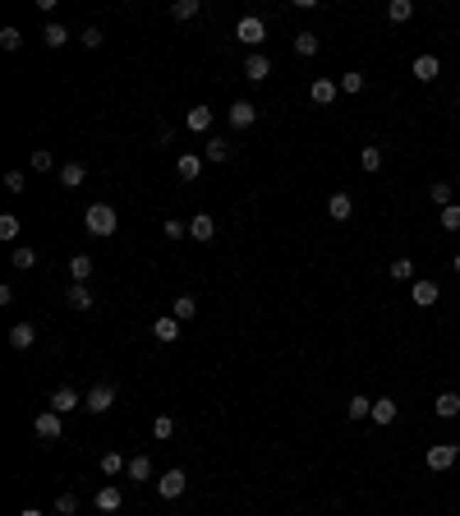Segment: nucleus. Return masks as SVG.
I'll return each mask as SVG.
<instances>
[{"label": "nucleus", "mask_w": 460, "mask_h": 516, "mask_svg": "<svg viewBox=\"0 0 460 516\" xmlns=\"http://www.w3.org/2000/svg\"><path fill=\"white\" fill-rule=\"evenodd\" d=\"M9 263H14L18 272H28V268H37V254H33V249H28V245H18L14 254H9Z\"/></svg>", "instance_id": "f704fd0d"}, {"label": "nucleus", "mask_w": 460, "mask_h": 516, "mask_svg": "<svg viewBox=\"0 0 460 516\" xmlns=\"http://www.w3.org/2000/svg\"><path fill=\"white\" fill-rule=\"evenodd\" d=\"M226 120L235 125V130H249V125L258 120V106H253V102H235L230 111H226Z\"/></svg>", "instance_id": "9b49d317"}, {"label": "nucleus", "mask_w": 460, "mask_h": 516, "mask_svg": "<svg viewBox=\"0 0 460 516\" xmlns=\"http://www.w3.org/2000/svg\"><path fill=\"white\" fill-rule=\"evenodd\" d=\"M230 157V143L226 139H208V148H203V162H226Z\"/></svg>", "instance_id": "2f4dec72"}, {"label": "nucleus", "mask_w": 460, "mask_h": 516, "mask_svg": "<svg viewBox=\"0 0 460 516\" xmlns=\"http://www.w3.org/2000/svg\"><path fill=\"white\" fill-rule=\"evenodd\" d=\"M152 337H156V342H166V346L180 342V318H156V323H152Z\"/></svg>", "instance_id": "aec40b11"}, {"label": "nucleus", "mask_w": 460, "mask_h": 516, "mask_svg": "<svg viewBox=\"0 0 460 516\" xmlns=\"http://www.w3.org/2000/svg\"><path fill=\"white\" fill-rule=\"evenodd\" d=\"M456 111H460V97H456Z\"/></svg>", "instance_id": "3c124183"}, {"label": "nucleus", "mask_w": 460, "mask_h": 516, "mask_svg": "<svg viewBox=\"0 0 460 516\" xmlns=\"http://www.w3.org/2000/svg\"><path fill=\"white\" fill-rule=\"evenodd\" d=\"M184 125H189L193 134H208V130H212V111H208V106H189V115H184Z\"/></svg>", "instance_id": "5701e85b"}, {"label": "nucleus", "mask_w": 460, "mask_h": 516, "mask_svg": "<svg viewBox=\"0 0 460 516\" xmlns=\"http://www.w3.org/2000/svg\"><path fill=\"white\" fill-rule=\"evenodd\" d=\"M198 9H203L198 0H175V5H171V14H175V19L184 23V19H198Z\"/></svg>", "instance_id": "c9c22d12"}, {"label": "nucleus", "mask_w": 460, "mask_h": 516, "mask_svg": "<svg viewBox=\"0 0 460 516\" xmlns=\"http://www.w3.org/2000/svg\"><path fill=\"white\" fill-rule=\"evenodd\" d=\"M364 74H359V70H350V74H341V93H350V97H355V93H364Z\"/></svg>", "instance_id": "e433bc0d"}, {"label": "nucleus", "mask_w": 460, "mask_h": 516, "mask_svg": "<svg viewBox=\"0 0 460 516\" xmlns=\"http://www.w3.org/2000/svg\"><path fill=\"white\" fill-rule=\"evenodd\" d=\"M65 300H70V309H78V314H87V309L97 305V295L87 290V281H74V286L65 290Z\"/></svg>", "instance_id": "9d476101"}, {"label": "nucleus", "mask_w": 460, "mask_h": 516, "mask_svg": "<svg viewBox=\"0 0 460 516\" xmlns=\"http://www.w3.org/2000/svg\"><path fill=\"white\" fill-rule=\"evenodd\" d=\"M267 74H272V60H267V56H258V51H253L249 60H244V79H249V83H262Z\"/></svg>", "instance_id": "ddd939ff"}, {"label": "nucleus", "mask_w": 460, "mask_h": 516, "mask_svg": "<svg viewBox=\"0 0 460 516\" xmlns=\"http://www.w3.org/2000/svg\"><path fill=\"white\" fill-rule=\"evenodd\" d=\"M387 19H391V23H410V19H414V5H410V0H391Z\"/></svg>", "instance_id": "c756f323"}, {"label": "nucleus", "mask_w": 460, "mask_h": 516, "mask_svg": "<svg viewBox=\"0 0 460 516\" xmlns=\"http://www.w3.org/2000/svg\"><path fill=\"white\" fill-rule=\"evenodd\" d=\"M0 46H5V51H18V46H23V33H18V28H5V33H0Z\"/></svg>", "instance_id": "79ce46f5"}, {"label": "nucleus", "mask_w": 460, "mask_h": 516, "mask_svg": "<svg viewBox=\"0 0 460 516\" xmlns=\"http://www.w3.org/2000/svg\"><path fill=\"white\" fill-rule=\"evenodd\" d=\"M51 167H55V157H51L46 148H37V152H33V171H51Z\"/></svg>", "instance_id": "49530a36"}, {"label": "nucleus", "mask_w": 460, "mask_h": 516, "mask_svg": "<svg viewBox=\"0 0 460 516\" xmlns=\"http://www.w3.org/2000/svg\"><path fill=\"white\" fill-rule=\"evenodd\" d=\"M198 171H203L198 152H180V157H175V175H180V180H198Z\"/></svg>", "instance_id": "dca6fc26"}, {"label": "nucleus", "mask_w": 460, "mask_h": 516, "mask_svg": "<svg viewBox=\"0 0 460 516\" xmlns=\"http://www.w3.org/2000/svg\"><path fill=\"white\" fill-rule=\"evenodd\" d=\"M346 415H350V420H368V415H373V401H368V396L364 392H359V396H350V406H346Z\"/></svg>", "instance_id": "a878e982"}, {"label": "nucleus", "mask_w": 460, "mask_h": 516, "mask_svg": "<svg viewBox=\"0 0 460 516\" xmlns=\"http://www.w3.org/2000/svg\"><path fill=\"white\" fill-rule=\"evenodd\" d=\"M97 512H120V502H124V493L115 489V484H102V489H97Z\"/></svg>", "instance_id": "f3484780"}, {"label": "nucleus", "mask_w": 460, "mask_h": 516, "mask_svg": "<svg viewBox=\"0 0 460 516\" xmlns=\"http://www.w3.org/2000/svg\"><path fill=\"white\" fill-rule=\"evenodd\" d=\"M327 217H331V221H350V217H355V199H350V194H331Z\"/></svg>", "instance_id": "f8f14e48"}, {"label": "nucleus", "mask_w": 460, "mask_h": 516, "mask_svg": "<svg viewBox=\"0 0 460 516\" xmlns=\"http://www.w3.org/2000/svg\"><path fill=\"white\" fill-rule=\"evenodd\" d=\"M124 470H129V461H124L120 452H102V475L106 480H115V475H124Z\"/></svg>", "instance_id": "b1692460"}, {"label": "nucleus", "mask_w": 460, "mask_h": 516, "mask_svg": "<svg viewBox=\"0 0 460 516\" xmlns=\"http://www.w3.org/2000/svg\"><path fill=\"white\" fill-rule=\"evenodd\" d=\"M433 411L442 415V420H456V415H460V392H437Z\"/></svg>", "instance_id": "412c9836"}, {"label": "nucleus", "mask_w": 460, "mask_h": 516, "mask_svg": "<svg viewBox=\"0 0 460 516\" xmlns=\"http://www.w3.org/2000/svg\"><path fill=\"white\" fill-rule=\"evenodd\" d=\"M235 37H240V42H244V46H258V42H262V37H267V23H262V19H258V14H244V19H240V23H235Z\"/></svg>", "instance_id": "7ed1b4c3"}, {"label": "nucleus", "mask_w": 460, "mask_h": 516, "mask_svg": "<svg viewBox=\"0 0 460 516\" xmlns=\"http://www.w3.org/2000/svg\"><path fill=\"white\" fill-rule=\"evenodd\" d=\"M55 512H60V516H74L78 512V498H74V493H60V498H55Z\"/></svg>", "instance_id": "c03bdc74"}, {"label": "nucleus", "mask_w": 460, "mask_h": 516, "mask_svg": "<svg viewBox=\"0 0 460 516\" xmlns=\"http://www.w3.org/2000/svg\"><path fill=\"white\" fill-rule=\"evenodd\" d=\"M359 167H364L368 175L383 171V148H359Z\"/></svg>", "instance_id": "7c9ffc66"}, {"label": "nucleus", "mask_w": 460, "mask_h": 516, "mask_svg": "<svg viewBox=\"0 0 460 516\" xmlns=\"http://www.w3.org/2000/svg\"><path fill=\"white\" fill-rule=\"evenodd\" d=\"M189 236H193V240H203V245L217 236V221H212V212H198V217H189Z\"/></svg>", "instance_id": "4468645a"}, {"label": "nucleus", "mask_w": 460, "mask_h": 516, "mask_svg": "<svg viewBox=\"0 0 460 516\" xmlns=\"http://www.w3.org/2000/svg\"><path fill=\"white\" fill-rule=\"evenodd\" d=\"M318 46H322V37L313 33V28H304V33H295V51H299V56H318Z\"/></svg>", "instance_id": "393cba45"}, {"label": "nucleus", "mask_w": 460, "mask_h": 516, "mask_svg": "<svg viewBox=\"0 0 460 516\" xmlns=\"http://www.w3.org/2000/svg\"><path fill=\"white\" fill-rule=\"evenodd\" d=\"M391 281H414V258H391Z\"/></svg>", "instance_id": "473e14b6"}, {"label": "nucleus", "mask_w": 460, "mask_h": 516, "mask_svg": "<svg viewBox=\"0 0 460 516\" xmlns=\"http://www.w3.org/2000/svg\"><path fill=\"white\" fill-rule=\"evenodd\" d=\"M78 42H83L87 51H97V46L106 42V37H102V28H83V33H78Z\"/></svg>", "instance_id": "a19ab883"}, {"label": "nucleus", "mask_w": 460, "mask_h": 516, "mask_svg": "<svg viewBox=\"0 0 460 516\" xmlns=\"http://www.w3.org/2000/svg\"><path fill=\"white\" fill-rule=\"evenodd\" d=\"M451 268H456V272H460V254H456V258H451Z\"/></svg>", "instance_id": "8fccbe9b"}, {"label": "nucleus", "mask_w": 460, "mask_h": 516, "mask_svg": "<svg viewBox=\"0 0 460 516\" xmlns=\"http://www.w3.org/2000/svg\"><path fill=\"white\" fill-rule=\"evenodd\" d=\"M124 475H129V480H152V456H129V470H124Z\"/></svg>", "instance_id": "c85d7f7f"}, {"label": "nucleus", "mask_w": 460, "mask_h": 516, "mask_svg": "<svg viewBox=\"0 0 460 516\" xmlns=\"http://www.w3.org/2000/svg\"><path fill=\"white\" fill-rule=\"evenodd\" d=\"M83 180H87V167H83V162H65V167H60V184H65V189H78Z\"/></svg>", "instance_id": "4be33fe9"}, {"label": "nucleus", "mask_w": 460, "mask_h": 516, "mask_svg": "<svg viewBox=\"0 0 460 516\" xmlns=\"http://www.w3.org/2000/svg\"><path fill=\"white\" fill-rule=\"evenodd\" d=\"M193 314H198V305H193V295H175V314H171V318H180V323H189Z\"/></svg>", "instance_id": "72a5a7b5"}, {"label": "nucleus", "mask_w": 460, "mask_h": 516, "mask_svg": "<svg viewBox=\"0 0 460 516\" xmlns=\"http://www.w3.org/2000/svg\"><path fill=\"white\" fill-rule=\"evenodd\" d=\"M5 189H9V194H23V189H28L23 171H9V175H5Z\"/></svg>", "instance_id": "a18cd8bd"}, {"label": "nucleus", "mask_w": 460, "mask_h": 516, "mask_svg": "<svg viewBox=\"0 0 460 516\" xmlns=\"http://www.w3.org/2000/svg\"><path fill=\"white\" fill-rule=\"evenodd\" d=\"M0 240H18V217H14V212L0 217Z\"/></svg>", "instance_id": "ea45409f"}, {"label": "nucleus", "mask_w": 460, "mask_h": 516, "mask_svg": "<svg viewBox=\"0 0 460 516\" xmlns=\"http://www.w3.org/2000/svg\"><path fill=\"white\" fill-rule=\"evenodd\" d=\"M309 97H313L318 106H331V102L341 97V83H336V79H313V83H309Z\"/></svg>", "instance_id": "1a4fd4ad"}, {"label": "nucleus", "mask_w": 460, "mask_h": 516, "mask_svg": "<svg viewBox=\"0 0 460 516\" xmlns=\"http://www.w3.org/2000/svg\"><path fill=\"white\" fill-rule=\"evenodd\" d=\"M152 438H161V443H166V438H175V420H171V415H156V420H152Z\"/></svg>", "instance_id": "4c0bfd02"}, {"label": "nucleus", "mask_w": 460, "mask_h": 516, "mask_svg": "<svg viewBox=\"0 0 460 516\" xmlns=\"http://www.w3.org/2000/svg\"><path fill=\"white\" fill-rule=\"evenodd\" d=\"M78 406H83V396H78L74 387H55V392H51V406H46V411L70 415V411H78Z\"/></svg>", "instance_id": "0eeeda50"}, {"label": "nucleus", "mask_w": 460, "mask_h": 516, "mask_svg": "<svg viewBox=\"0 0 460 516\" xmlns=\"http://www.w3.org/2000/svg\"><path fill=\"white\" fill-rule=\"evenodd\" d=\"M442 231H460V203L442 208Z\"/></svg>", "instance_id": "37998d69"}, {"label": "nucleus", "mask_w": 460, "mask_h": 516, "mask_svg": "<svg viewBox=\"0 0 460 516\" xmlns=\"http://www.w3.org/2000/svg\"><path fill=\"white\" fill-rule=\"evenodd\" d=\"M33 429H37V438H46V443H55V438L65 433V415H55V411H42V415H37V424H33Z\"/></svg>", "instance_id": "423d86ee"}, {"label": "nucleus", "mask_w": 460, "mask_h": 516, "mask_svg": "<svg viewBox=\"0 0 460 516\" xmlns=\"http://www.w3.org/2000/svg\"><path fill=\"white\" fill-rule=\"evenodd\" d=\"M437 74H442V60H437V56H414V79L419 83H433Z\"/></svg>", "instance_id": "2eb2a0df"}, {"label": "nucleus", "mask_w": 460, "mask_h": 516, "mask_svg": "<svg viewBox=\"0 0 460 516\" xmlns=\"http://www.w3.org/2000/svg\"><path fill=\"white\" fill-rule=\"evenodd\" d=\"M33 342H37V327L33 323H14V327H9V346H14V350H28Z\"/></svg>", "instance_id": "a211bd4d"}, {"label": "nucleus", "mask_w": 460, "mask_h": 516, "mask_svg": "<svg viewBox=\"0 0 460 516\" xmlns=\"http://www.w3.org/2000/svg\"><path fill=\"white\" fill-rule=\"evenodd\" d=\"M18 516H42V512H37V507H23V512H18Z\"/></svg>", "instance_id": "09e8293b"}, {"label": "nucleus", "mask_w": 460, "mask_h": 516, "mask_svg": "<svg viewBox=\"0 0 460 516\" xmlns=\"http://www.w3.org/2000/svg\"><path fill=\"white\" fill-rule=\"evenodd\" d=\"M42 42L51 46V51H60V46L70 42V33H65V23H46V28H42Z\"/></svg>", "instance_id": "cd10ccee"}, {"label": "nucleus", "mask_w": 460, "mask_h": 516, "mask_svg": "<svg viewBox=\"0 0 460 516\" xmlns=\"http://www.w3.org/2000/svg\"><path fill=\"white\" fill-rule=\"evenodd\" d=\"M368 420L383 424V429H387V424H396V401H391V396H378V401H373V415H368Z\"/></svg>", "instance_id": "6ab92c4d"}, {"label": "nucleus", "mask_w": 460, "mask_h": 516, "mask_svg": "<svg viewBox=\"0 0 460 516\" xmlns=\"http://www.w3.org/2000/svg\"><path fill=\"white\" fill-rule=\"evenodd\" d=\"M83 226L87 231H92V236H115V226H120V217H115V208H111V203H92V208H87L83 212Z\"/></svg>", "instance_id": "f257e3e1"}, {"label": "nucleus", "mask_w": 460, "mask_h": 516, "mask_svg": "<svg viewBox=\"0 0 460 516\" xmlns=\"http://www.w3.org/2000/svg\"><path fill=\"white\" fill-rule=\"evenodd\" d=\"M433 203L437 208H451V184H433Z\"/></svg>", "instance_id": "de8ad7c7"}, {"label": "nucleus", "mask_w": 460, "mask_h": 516, "mask_svg": "<svg viewBox=\"0 0 460 516\" xmlns=\"http://www.w3.org/2000/svg\"><path fill=\"white\" fill-rule=\"evenodd\" d=\"M184 489H189V475H184V470H166L161 480H156V493H161L166 502H175Z\"/></svg>", "instance_id": "39448f33"}, {"label": "nucleus", "mask_w": 460, "mask_h": 516, "mask_svg": "<svg viewBox=\"0 0 460 516\" xmlns=\"http://www.w3.org/2000/svg\"><path fill=\"white\" fill-rule=\"evenodd\" d=\"M410 300H414L419 309H433L437 300H442V290H437V281H414V286H410Z\"/></svg>", "instance_id": "6e6552de"}, {"label": "nucleus", "mask_w": 460, "mask_h": 516, "mask_svg": "<svg viewBox=\"0 0 460 516\" xmlns=\"http://www.w3.org/2000/svg\"><path fill=\"white\" fill-rule=\"evenodd\" d=\"M161 236L166 240H184L189 236V221H161Z\"/></svg>", "instance_id": "58836bf2"}, {"label": "nucleus", "mask_w": 460, "mask_h": 516, "mask_svg": "<svg viewBox=\"0 0 460 516\" xmlns=\"http://www.w3.org/2000/svg\"><path fill=\"white\" fill-rule=\"evenodd\" d=\"M424 461H428V470H451V465L460 461V447L456 443H433L424 452Z\"/></svg>", "instance_id": "f03ea898"}, {"label": "nucleus", "mask_w": 460, "mask_h": 516, "mask_svg": "<svg viewBox=\"0 0 460 516\" xmlns=\"http://www.w3.org/2000/svg\"><path fill=\"white\" fill-rule=\"evenodd\" d=\"M92 272H97V263L87 258V254H74V258H70V277H74V281H87Z\"/></svg>", "instance_id": "bb28decb"}, {"label": "nucleus", "mask_w": 460, "mask_h": 516, "mask_svg": "<svg viewBox=\"0 0 460 516\" xmlns=\"http://www.w3.org/2000/svg\"><path fill=\"white\" fill-rule=\"evenodd\" d=\"M111 406H115V387L111 383H97L92 392L83 396V411H92V415H106Z\"/></svg>", "instance_id": "20e7f679"}]
</instances>
